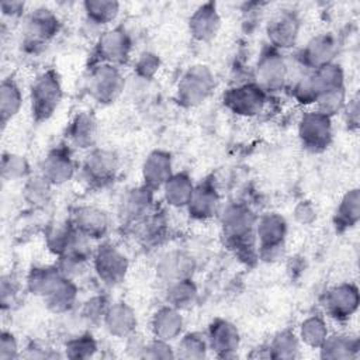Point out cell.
<instances>
[{
	"instance_id": "obj_1",
	"label": "cell",
	"mask_w": 360,
	"mask_h": 360,
	"mask_svg": "<svg viewBox=\"0 0 360 360\" xmlns=\"http://www.w3.org/2000/svg\"><path fill=\"white\" fill-rule=\"evenodd\" d=\"M256 218L253 211L242 202L228 204L221 212L224 236L228 245L240 256L248 255L249 257L253 253L257 255L255 238Z\"/></svg>"
},
{
	"instance_id": "obj_2",
	"label": "cell",
	"mask_w": 360,
	"mask_h": 360,
	"mask_svg": "<svg viewBox=\"0 0 360 360\" xmlns=\"http://www.w3.org/2000/svg\"><path fill=\"white\" fill-rule=\"evenodd\" d=\"M63 97L62 84L58 73L52 69L39 73L30 87L31 112L35 121L49 120L58 110Z\"/></svg>"
},
{
	"instance_id": "obj_3",
	"label": "cell",
	"mask_w": 360,
	"mask_h": 360,
	"mask_svg": "<svg viewBox=\"0 0 360 360\" xmlns=\"http://www.w3.org/2000/svg\"><path fill=\"white\" fill-rule=\"evenodd\" d=\"M287 221L277 212H264L256 218L255 238L257 257L263 260L277 259L284 249Z\"/></svg>"
},
{
	"instance_id": "obj_4",
	"label": "cell",
	"mask_w": 360,
	"mask_h": 360,
	"mask_svg": "<svg viewBox=\"0 0 360 360\" xmlns=\"http://www.w3.org/2000/svg\"><path fill=\"white\" fill-rule=\"evenodd\" d=\"M215 89L214 73L205 65L190 66L180 77L176 87L177 103L183 107L202 104Z\"/></svg>"
},
{
	"instance_id": "obj_5",
	"label": "cell",
	"mask_w": 360,
	"mask_h": 360,
	"mask_svg": "<svg viewBox=\"0 0 360 360\" xmlns=\"http://www.w3.org/2000/svg\"><path fill=\"white\" fill-rule=\"evenodd\" d=\"M125 87V79L118 66L96 62L89 75V91L100 104L114 103Z\"/></svg>"
},
{
	"instance_id": "obj_6",
	"label": "cell",
	"mask_w": 360,
	"mask_h": 360,
	"mask_svg": "<svg viewBox=\"0 0 360 360\" xmlns=\"http://www.w3.org/2000/svg\"><path fill=\"white\" fill-rule=\"evenodd\" d=\"M267 94L255 82L238 83L224 93V105L239 117H256L267 104Z\"/></svg>"
},
{
	"instance_id": "obj_7",
	"label": "cell",
	"mask_w": 360,
	"mask_h": 360,
	"mask_svg": "<svg viewBox=\"0 0 360 360\" xmlns=\"http://www.w3.org/2000/svg\"><path fill=\"white\" fill-rule=\"evenodd\" d=\"M290 75V68L285 58L274 48L264 49L255 68V83L266 93L278 91L284 87Z\"/></svg>"
},
{
	"instance_id": "obj_8",
	"label": "cell",
	"mask_w": 360,
	"mask_h": 360,
	"mask_svg": "<svg viewBox=\"0 0 360 360\" xmlns=\"http://www.w3.org/2000/svg\"><path fill=\"white\" fill-rule=\"evenodd\" d=\"M127 256L114 245L103 243L93 255V269L98 280L105 285L120 284L128 273Z\"/></svg>"
},
{
	"instance_id": "obj_9",
	"label": "cell",
	"mask_w": 360,
	"mask_h": 360,
	"mask_svg": "<svg viewBox=\"0 0 360 360\" xmlns=\"http://www.w3.org/2000/svg\"><path fill=\"white\" fill-rule=\"evenodd\" d=\"M298 138L311 152L326 149L332 141V120L316 110L304 112L298 121Z\"/></svg>"
},
{
	"instance_id": "obj_10",
	"label": "cell",
	"mask_w": 360,
	"mask_h": 360,
	"mask_svg": "<svg viewBox=\"0 0 360 360\" xmlns=\"http://www.w3.org/2000/svg\"><path fill=\"white\" fill-rule=\"evenodd\" d=\"M59 27V18L51 8L38 7L32 10L25 17L22 25L24 45L31 49L45 45L58 34Z\"/></svg>"
},
{
	"instance_id": "obj_11",
	"label": "cell",
	"mask_w": 360,
	"mask_h": 360,
	"mask_svg": "<svg viewBox=\"0 0 360 360\" xmlns=\"http://www.w3.org/2000/svg\"><path fill=\"white\" fill-rule=\"evenodd\" d=\"M132 51L129 34L122 27H114L103 31L96 44L97 62L110 65H124L128 62Z\"/></svg>"
},
{
	"instance_id": "obj_12",
	"label": "cell",
	"mask_w": 360,
	"mask_h": 360,
	"mask_svg": "<svg viewBox=\"0 0 360 360\" xmlns=\"http://www.w3.org/2000/svg\"><path fill=\"white\" fill-rule=\"evenodd\" d=\"M359 290L352 283L336 284L323 295V309L335 321H347L359 308Z\"/></svg>"
},
{
	"instance_id": "obj_13",
	"label": "cell",
	"mask_w": 360,
	"mask_h": 360,
	"mask_svg": "<svg viewBox=\"0 0 360 360\" xmlns=\"http://www.w3.org/2000/svg\"><path fill=\"white\" fill-rule=\"evenodd\" d=\"M300 32V20L295 13L284 10L274 14L266 27L267 39L270 46L283 51L290 49L295 45Z\"/></svg>"
},
{
	"instance_id": "obj_14",
	"label": "cell",
	"mask_w": 360,
	"mask_h": 360,
	"mask_svg": "<svg viewBox=\"0 0 360 360\" xmlns=\"http://www.w3.org/2000/svg\"><path fill=\"white\" fill-rule=\"evenodd\" d=\"M208 349L215 353V356L226 359L235 357L240 345V335L238 328L226 319H215L210 323L207 330Z\"/></svg>"
},
{
	"instance_id": "obj_15",
	"label": "cell",
	"mask_w": 360,
	"mask_h": 360,
	"mask_svg": "<svg viewBox=\"0 0 360 360\" xmlns=\"http://www.w3.org/2000/svg\"><path fill=\"white\" fill-rule=\"evenodd\" d=\"M70 224L90 240L103 239L110 229V218L107 212L94 205L76 207L72 212Z\"/></svg>"
},
{
	"instance_id": "obj_16",
	"label": "cell",
	"mask_w": 360,
	"mask_h": 360,
	"mask_svg": "<svg viewBox=\"0 0 360 360\" xmlns=\"http://www.w3.org/2000/svg\"><path fill=\"white\" fill-rule=\"evenodd\" d=\"M118 167V158L112 150L97 148L91 149L86 156L83 174L93 184H105L115 177Z\"/></svg>"
},
{
	"instance_id": "obj_17",
	"label": "cell",
	"mask_w": 360,
	"mask_h": 360,
	"mask_svg": "<svg viewBox=\"0 0 360 360\" xmlns=\"http://www.w3.org/2000/svg\"><path fill=\"white\" fill-rule=\"evenodd\" d=\"M338 38L333 34H319L311 38L301 49L298 55L300 63L308 70L330 63L338 52Z\"/></svg>"
},
{
	"instance_id": "obj_18",
	"label": "cell",
	"mask_w": 360,
	"mask_h": 360,
	"mask_svg": "<svg viewBox=\"0 0 360 360\" xmlns=\"http://www.w3.org/2000/svg\"><path fill=\"white\" fill-rule=\"evenodd\" d=\"M195 270V260L184 250H172L165 253L156 266L158 277L167 284L191 278Z\"/></svg>"
},
{
	"instance_id": "obj_19",
	"label": "cell",
	"mask_w": 360,
	"mask_h": 360,
	"mask_svg": "<svg viewBox=\"0 0 360 360\" xmlns=\"http://www.w3.org/2000/svg\"><path fill=\"white\" fill-rule=\"evenodd\" d=\"M75 170V162L69 150L65 148H55L44 158L39 174L51 186H60L73 177Z\"/></svg>"
},
{
	"instance_id": "obj_20",
	"label": "cell",
	"mask_w": 360,
	"mask_h": 360,
	"mask_svg": "<svg viewBox=\"0 0 360 360\" xmlns=\"http://www.w3.org/2000/svg\"><path fill=\"white\" fill-rule=\"evenodd\" d=\"M103 325L111 336L127 339L135 333L138 319L135 311L127 302L117 301L108 305L103 318Z\"/></svg>"
},
{
	"instance_id": "obj_21",
	"label": "cell",
	"mask_w": 360,
	"mask_h": 360,
	"mask_svg": "<svg viewBox=\"0 0 360 360\" xmlns=\"http://www.w3.org/2000/svg\"><path fill=\"white\" fill-rule=\"evenodd\" d=\"M184 319L181 311L166 304L156 309L150 318V330L155 339L173 342L181 336Z\"/></svg>"
},
{
	"instance_id": "obj_22",
	"label": "cell",
	"mask_w": 360,
	"mask_h": 360,
	"mask_svg": "<svg viewBox=\"0 0 360 360\" xmlns=\"http://www.w3.org/2000/svg\"><path fill=\"white\" fill-rule=\"evenodd\" d=\"M221 17L214 3L198 6L188 20V31L195 41L208 42L218 34Z\"/></svg>"
},
{
	"instance_id": "obj_23",
	"label": "cell",
	"mask_w": 360,
	"mask_h": 360,
	"mask_svg": "<svg viewBox=\"0 0 360 360\" xmlns=\"http://www.w3.org/2000/svg\"><path fill=\"white\" fill-rule=\"evenodd\" d=\"M173 174V163L172 155L166 150L156 149L152 150L143 160L142 165V179L143 184L153 191L156 188H162L163 184Z\"/></svg>"
},
{
	"instance_id": "obj_24",
	"label": "cell",
	"mask_w": 360,
	"mask_h": 360,
	"mask_svg": "<svg viewBox=\"0 0 360 360\" xmlns=\"http://www.w3.org/2000/svg\"><path fill=\"white\" fill-rule=\"evenodd\" d=\"M186 208L190 217L197 221H207L215 217L219 211V195L214 184L205 181L195 186Z\"/></svg>"
},
{
	"instance_id": "obj_25",
	"label": "cell",
	"mask_w": 360,
	"mask_h": 360,
	"mask_svg": "<svg viewBox=\"0 0 360 360\" xmlns=\"http://www.w3.org/2000/svg\"><path fill=\"white\" fill-rule=\"evenodd\" d=\"M97 125L91 114L86 111L77 112L66 129V138L70 145L79 149H89L96 141Z\"/></svg>"
},
{
	"instance_id": "obj_26",
	"label": "cell",
	"mask_w": 360,
	"mask_h": 360,
	"mask_svg": "<svg viewBox=\"0 0 360 360\" xmlns=\"http://www.w3.org/2000/svg\"><path fill=\"white\" fill-rule=\"evenodd\" d=\"M65 276L59 270L58 266H37L32 267L25 278L27 290L38 295L41 298H45L63 278Z\"/></svg>"
},
{
	"instance_id": "obj_27",
	"label": "cell",
	"mask_w": 360,
	"mask_h": 360,
	"mask_svg": "<svg viewBox=\"0 0 360 360\" xmlns=\"http://www.w3.org/2000/svg\"><path fill=\"white\" fill-rule=\"evenodd\" d=\"M77 292L79 290L73 278L63 277L59 284L42 300L51 312L60 315L69 312L76 305Z\"/></svg>"
},
{
	"instance_id": "obj_28",
	"label": "cell",
	"mask_w": 360,
	"mask_h": 360,
	"mask_svg": "<svg viewBox=\"0 0 360 360\" xmlns=\"http://www.w3.org/2000/svg\"><path fill=\"white\" fill-rule=\"evenodd\" d=\"M194 184L187 173H173L172 177L163 184V198L167 205L174 208L187 207L191 194L194 191Z\"/></svg>"
},
{
	"instance_id": "obj_29",
	"label": "cell",
	"mask_w": 360,
	"mask_h": 360,
	"mask_svg": "<svg viewBox=\"0 0 360 360\" xmlns=\"http://www.w3.org/2000/svg\"><path fill=\"white\" fill-rule=\"evenodd\" d=\"M22 107V91L13 77L3 79L0 84V121L6 127Z\"/></svg>"
},
{
	"instance_id": "obj_30",
	"label": "cell",
	"mask_w": 360,
	"mask_h": 360,
	"mask_svg": "<svg viewBox=\"0 0 360 360\" xmlns=\"http://www.w3.org/2000/svg\"><path fill=\"white\" fill-rule=\"evenodd\" d=\"M359 352V340L345 333L328 335L319 347L322 359H353Z\"/></svg>"
},
{
	"instance_id": "obj_31",
	"label": "cell",
	"mask_w": 360,
	"mask_h": 360,
	"mask_svg": "<svg viewBox=\"0 0 360 360\" xmlns=\"http://www.w3.org/2000/svg\"><path fill=\"white\" fill-rule=\"evenodd\" d=\"M308 77H309V82L316 93V98L323 91L338 89V87H345L343 70H342L340 65H338L335 62L326 63L314 70H308Z\"/></svg>"
},
{
	"instance_id": "obj_32",
	"label": "cell",
	"mask_w": 360,
	"mask_h": 360,
	"mask_svg": "<svg viewBox=\"0 0 360 360\" xmlns=\"http://www.w3.org/2000/svg\"><path fill=\"white\" fill-rule=\"evenodd\" d=\"M153 204V190L145 184L128 191L122 202V211L129 219H143L150 214Z\"/></svg>"
},
{
	"instance_id": "obj_33",
	"label": "cell",
	"mask_w": 360,
	"mask_h": 360,
	"mask_svg": "<svg viewBox=\"0 0 360 360\" xmlns=\"http://www.w3.org/2000/svg\"><path fill=\"white\" fill-rule=\"evenodd\" d=\"M300 339L298 335L291 329L277 332L267 345V357L291 360L300 356Z\"/></svg>"
},
{
	"instance_id": "obj_34",
	"label": "cell",
	"mask_w": 360,
	"mask_h": 360,
	"mask_svg": "<svg viewBox=\"0 0 360 360\" xmlns=\"http://www.w3.org/2000/svg\"><path fill=\"white\" fill-rule=\"evenodd\" d=\"M83 10L89 24L93 27H105L117 18L120 3L115 0H86Z\"/></svg>"
},
{
	"instance_id": "obj_35",
	"label": "cell",
	"mask_w": 360,
	"mask_h": 360,
	"mask_svg": "<svg viewBox=\"0 0 360 360\" xmlns=\"http://www.w3.org/2000/svg\"><path fill=\"white\" fill-rule=\"evenodd\" d=\"M197 297H198V290L193 278H183V280L167 284V288H166L167 304L180 311L191 308L195 304Z\"/></svg>"
},
{
	"instance_id": "obj_36",
	"label": "cell",
	"mask_w": 360,
	"mask_h": 360,
	"mask_svg": "<svg viewBox=\"0 0 360 360\" xmlns=\"http://www.w3.org/2000/svg\"><path fill=\"white\" fill-rule=\"evenodd\" d=\"M360 219V193L359 188L349 190L340 200L336 214L335 224L339 229L354 226Z\"/></svg>"
},
{
	"instance_id": "obj_37",
	"label": "cell",
	"mask_w": 360,
	"mask_h": 360,
	"mask_svg": "<svg viewBox=\"0 0 360 360\" xmlns=\"http://www.w3.org/2000/svg\"><path fill=\"white\" fill-rule=\"evenodd\" d=\"M297 335L302 345H305L311 349H319L321 345L328 338L329 330H328V325L322 316L311 315L300 323Z\"/></svg>"
},
{
	"instance_id": "obj_38",
	"label": "cell",
	"mask_w": 360,
	"mask_h": 360,
	"mask_svg": "<svg viewBox=\"0 0 360 360\" xmlns=\"http://www.w3.org/2000/svg\"><path fill=\"white\" fill-rule=\"evenodd\" d=\"M207 339L198 332H188L179 338L177 346L174 347L176 357L188 359V360H200L207 357L208 353Z\"/></svg>"
},
{
	"instance_id": "obj_39",
	"label": "cell",
	"mask_w": 360,
	"mask_h": 360,
	"mask_svg": "<svg viewBox=\"0 0 360 360\" xmlns=\"http://www.w3.org/2000/svg\"><path fill=\"white\" fill-rule=\"evenodd\" d=\"M52 187L53 186H51L41 174L31 176L24 183L22 198L28 205L34 208L45 207L49 202Z\"/></svg>"
},
{
	"instance_id": "obj_40",
	"label": "cell",
	"mask_w": 360,
	"mask_h": 360,
	"mask_svg": "<svg viewBox=\"0 0 360 360\" xmlns=\"http://www.w3.org/2000/svg\"><path fill=\"white\" fill-rule=\"evenodd\" d=\"M1 179L4 181H18L31 177V166L25 156L14 152H6L1 158Z\"/></svg>"
},
{
	"instance_id": "obj_41",
	"label": "cell",
	"mask_w": 360,
	"mask_h": 360,
	"mask_svg": "<svg viewBox=\"0 0 360 360\" xmlns=\"http://www.w3.org/2000/svg\"><path fill=\"white\" fill-rule=\"evenodd\" d=\"M97 349V342L90 333H80L65 343L63 356L69 359H89L96 354Z\"/></svg>"
},
{
	"instance_id": "obj_42",
	"label": "cell",
	"mask_w": 360,
	"mask_h": 360,
	"mask_svg": "<svg viewBox=\"0 0 360 360\" xmlns=\"http://www.w3.org/2000/svg\"><path fill=\"white\" fill-rule=\"evenodd\" d=\"M345 104H346V90L345 87H338L319 94L314 105L316 111L332 118L335 114H338L345 108Z\"/></svg>"
},
{
	"instance_id": "obj_43",
	"label": "cell",
	"mask_w": 360,
	"mask_h": 360,
	"mask_svg": "<svg viewBox=\"0 0 360 360\" xmlns=\"http://www.w3.org/2000/svg\"><path fill=\"white\" fill-rule=\"evenodd\" d=\"M108 302L105 300V297L103 295H94L91 298H89L83 307H82V318L89 322V323H98L103 322L104 314L108 308Z\"/></svg>"
},
{
	"instance_id": "obj_44",
	"label": "cell",
	"mask_w": 360,
	"mask_h": 360,
	"mask_svg": "<svg viewBox=\"0 0 360 360\" xmlns=\"http://www.w3.org/2000/svg\"><path fill=\"white\" fill-rule=\"evenodd\" d=\"M141 359H174V347H172L170 342H165L160 339L146 340L143 345V349L141 352Z\"/></svg>"
},
{
	"instance_id": "obj_45",
	"label": "cell",
	"mask_w": 360,
	"mask_h": 360,
	"mask_svg": "<svg viewBox=\"0 0 360 360\" xmlns=\"http://www.w3.org/2000/svg\"><path fill=\"white\" fill-rule=\"evenodd\" d=\"M160 68V59L153 52H142L135 60V73L142 79H152Z\"/></svg>"
},
{
	"instance_id": "obj_46",
	"label": "cell",
	"mask_w": 360,
	"mask_h": 360,
	"mask_svg": "<svg viewBox=\"0 0 360 360\" xmlns=\"http://www.w3.org/2000/svg\"><path fill=\"white\" fill-rule=\"evenodd\" d=\"M20 356L18 340L14 333L3 330L0 335V360H13Z\"/></svg>"
},
{
	"instance_id": "obj_47",
	"label": "cell",
	"mask_w": 360,
	"mask_h": 360,
	"mask_svg": "<svg viewBox=\"0 0 360 360\" xmlns=\"http://www.w3.org/2000/svg\"><path fill=\"white\" fill-rule=\"evenodd\" d=\"M294 218L301 225H309L316 218V210L309 201H300L294 208Z\"/></svg>"
},
{
	"instance_id": "obj_48",
	"label": "cell",
	"mask_w": 360,
	"mask_h": 360,
	"mask_svg": "<svg viewBox=\"0 0 360 360\" xmlns=\"http://www.w3.org/2000/svg\"><path fill=\"white\" fill-rule=\"evenodd\" d=\"M0 292H1V304H3V308H6L8 304H11L13 298H14L15 294H17V280H15L11 274L3 276Z\"/></svg>"
},
{
	"instance_id": "obj_49",
	"label": "cell",
	"mask_w": 360,
	"mask_h": 360,
	"mask_svg": "<svg viewBox=\"0 0 360 360\" xmlns=\"http://www.w3.org/2000/svg\"><path fill=\"white\" fill-rule=\"evenodd\" d=\"M345 115H346V124L349 128H357L359 127V97L354 96L349 100V103L345 104Z\"/></svg>"
},
{
	"instance_id": "obj_50",
	"label": "cell",
	"mask_w": 360,
	"mask_h": 360,
	"mask_svg": "<svg viewBox=\"0 0 360 360\" xmlns=\"http://www.w3.org/2000/svg\"><path fill=\"white\" fill-rule=\"evenodd\" d=\"M25 3L14 1V0H4L1 1V14L7 18H17L24 13Z\"/></svg>"
}]
</instances>
